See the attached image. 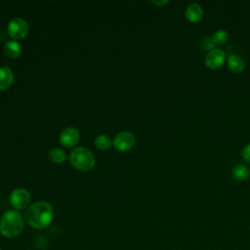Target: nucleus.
Masks as SVG:
<instances>
[{
  "instance_id": "obj_17",
  "label": "nucleus",
  "mask_w": 250,
  "mask_h": 250,
  "mask_svg": "<svg viewBox=\"0 0 250 250\" xmlns=\"http://www.w3.org/2000/svg\"><path fill=\"white\" fill-rule=\"evenodd\" d=\"M215 45H216V44L214 43L212 37H210V36L203 38L202 41H201L202 49H203V50H207L208 52H210L211 50H213L214 47H215Z\"/></svg>"
},
{
  "instance_id": "obj_18",
  "label": "nucleus",
  "mask_w": 250,
  "mask_h": 250,
  "mask_svg": "<svg viewBox=\"0 0 250 250\" xmlns=\"http://www.w3.org/2000/svg\"><path fill=\"white\" fill-rule=\"evenodd\" d=\"M241 154H242L243 159H244L246 162L250 163V144L246 145V146L242 148Z\"/></svg>"
},
{
  "instance_id": "obj_9",
  "label": "nucleus",
  "mask_w": 250,
  "mask_h": 250,
  "mask_svg": "<svg viewBox=\"0 0 250 250\" xmlns=\"http://www.w3.org/2000/svg\"><path fill=\"white\" fill-rule=\"evenodd\" d=\"M185 17L189 22L196 23L203 18V9L199 4L191 3L186 8Z\"/></svg>"
},
{
  "instance_id": "obj_10",
  "label": "nucleus",
  "mask_w": 250,
  "mask_h": 250,
  "mask_svg": "<svg viewBox=\"0 0 250 250\" xmlns=\"http://www.w3.org/2000/svg\"><path fill=\"white\" fill-rule=\"evenodd\" d=\"M14 82V72L7 66H0V91L9 89Z\"/></svg>"
},
{
  "instance_id": "obj_11",
  "label": "nucleus",
  "mask_w": 250,
  "mask_h": 250,
  "mask_svg": "<svg viewBox=\"0 0 250 250\" xmlns=\"http://www.w3.org/2000/svg\"><path fill=\"white\" fill-rule=\"evenodd\" d=\"M229 69L233 73H240L244 70L245 63L241 57L237 55H229L227 60Z\"/></svg>"
},
{
  "instance_id": "obj_6",
  "label": "nucleus",
  "mask_w": 250,
  "mask_h": 250,
  "mask_svg": "<svg viewBox=\"0 0 250 250\" xmlns=\"http://www.w3.org/2000/svg\"><path fill=\"white\" fill-rule=\"evenodd\" d=\"M135 136L129 131L119 132L113 139L112 145L118 151H128L135 145Z\"/></svg>"
},
{
  "instance_id": "obj_4",
  "label": "nucleus",
  "mask_w": 250,
  "mask_h": 250,
  "mask_svg": "<svg viewBox=\"0 0 250 250\" xmlns=\"http://www.w3.org/2000/svg\"><path fill=\"white\" fill-rule=\"evenodd\" d=\"M29 26L27 21L20 17H16L12 19L7 26L8 34L14 40L23 39L28 34Z\"/></svg>"
},
{
  "instance_id": "obj_20",
  "label": "nucleus",
  "mask_w": 250,
  "mask_h": 250,
  "mask_svg": "<svg viewBox=\"0 0 250 250\" xmlns=\"http://www.w3.org/2000/svg\"><path fill=\"white\" fill-rule=\"evenodd\" d=\"M0 250H2V248H1V246H0Z\"/></svg>"
},
{
  "instance_id": "obj_12",
  "label": "nucleus",
  "mask_w": 250,
  "mask_h": 250,
  "mask_svg": "<svg viewBox=\"0 0 250 250\" xmlns=\"http://www.w3.org/2000/svg\"><path fill=\"white\" fill-rule=\"evenodd\" d=\"M21 53V46L17 40H9L4 45V54L10 59L18 58Z\"/></svg>"
},
{
  "instance_id": "obj_14",
  "label": "nucleus",
  "mask_w": 250,
  "mask_h": 250,
  "mask_svg": "<svg viewBox=\"0 0 250 250\" xmlns=\"http://www.w3.org/2000/svg\"><path fill=\"white\" fill-rule=\"evenodd\" d=\"M112 145V140L104 134L99 135L95 138V146L101 150H107Z\"/></svg>"
},
{
  "instance_id": "obj_16",
  "label": "nucleus",
  "mask_w": 250,
  "mask_h": 250,
  "mask_svg": "<svg viewBox=\"0 0 250 250\" xmlns=\"http://www.w3.org/2000/svg\"><path fill=\"white\" fill-rule=\"evenodd\" d=\"M212 39L214 41L215 44H223L225 42L228 41L229 39V34L226 30L224 29H219L217 30L213 35H212Z\"/></svg>"
},
{
  "instance_id": "obj_2",
  "label": "nucleus",
  "mask_w": 250,
  "mask_h": 250,
  "mask_svg": "<svg viewBox=\"0 0 250 250\" xmlns=\"http://www.w3.org/2000/svg\"><path fill=\"white\" fill-rule=\"evenodd\" d=\"M24 223L18 210H7L0 218V233L7 238H15L22 232Z\"/></svg>"
},
{
  "instance_id": "obj_5",
  "label": "nucleus",
  "mask_w": 250,
  "mask_h": 250,
  "mask_svg": "<svg viewBox=\"0 0 250 250\" xmlns=\"http://www.w3.org/2000/svg\"><path fill=\"white\" fill-rule=\"evenodd\" d=\"M30 193L27 189L19 188L14 189L10 194V204L15 210H22L29 206Z\"/></svg>"
},
{
  "instance_id": "obj_7",
  "label": "nucleus",
  "mask_w": 250,
  "mask_h": 250,
  "mask_svg": "<svg viewBox=\"0 0 250 250\" xmlns=\"http://www.w3.org/2000/svg\"><path fill=\"white\" fill-rule=\"evenodd\" d=\"M226 53L222 49H213L205 57V65L212 70L220 68L226 62Z\"/></svg>"
},
{
  "instance_id": "obj_1",
  "label": "nucleus",
  "mask_w": 250,
  "mask_h": 250,
  "mask_svg": "<svg viewBox=\"0 0 250 250\" xmlns=\"http://www.w3.org/2000/svg\"><path fill=\"white\" fill-rule=\"evenodd\" d=\"M54 217V209L51 203L45 200L30 204L24 211L25 223L36 229H43L50 226Z\"/></svg>"
},
{
  "instance_id": "obj_8",
  "label": "nucleus",
  "mask_w": 250,
  "mask_h": 250,
  "mask_svg": "<svg viewBox=\"0 0 250 250\" xmlns=\"http://www.w3.org/2000/svg\"><path fill=\"white\" fill-rule=\"evenodd\" d=\"M80 140L79 131L74 127H66L64 128L59 137V141L61 145L64 147H72L74 146Z\"/></svg>"
},
{
  "instance_id": "obj_3",
  "label": "nucleus",
  "mask_w": 250,
  "mask_h": 250,
  "mask_svg": "<svg viewBox=\"0 0 250 250\" xmlns=\"http://www.w3.org/2000/svg\"><path fill=\"white\" fill-rule=\"evenodd\" d=\"M69 162L75 169L82 172H87L93 169L96 163V159L90 149L80 146L74 148L70 152Z\"/></svg>"
},
{
  "instance_id": "obj_13",
  "label": "nucleus",
  "mask_w": 250,
  "mask_h": 250,
  "mask_svg": "<svg viewBox=\"0 0 250 250\" xmlns=\"http://www.w3.org/2000/svg\"><path fill=\"white\" fill-rule=\"evenodd\" d=\"M231 175L236 181H245L250 176V172L245 165L237 164L232 168Z\"/></svg>"
},
{
  "instance_id": "obj_15",
  "label": "nucleus",
  "mask_w": 250,
  "mask_h": 250,
  "mask_svg": "<svg viewBox=\"0 0 250 250\" xmlns=\"http://www.w3.org/2000/svg\"><path fill=\"white\" fill-rule=\"evenodd\" d=\"M66 152L59 147H54L49 151V159L54 163H62L66 159Z\"/></svg>"
},
{
  "instance_id": "obj_19",
  "label": "nucleus",
  "mask_w": 250,
  "mask_h": 250,
  "mask_svg": "<svg viewBox=\"0 0 250 250\" xmlns=\"http://www.w3.org/2000/svg\"><path fill=\"white\" fill-rule=\"evenodd\" d=\"M151 3H153V4H155V5H157V6H164V5H166V4H168L169 3V1L168 0H163V1H151Z\"/></svg>"
}]
</instances>
